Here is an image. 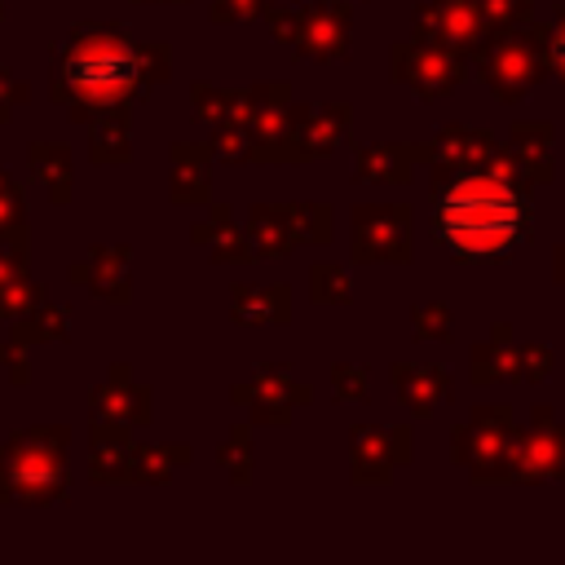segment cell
I'll return each instance as SVG.
<instances>
[{
    "label": "cell",
    "instance_id": "7a4b0ae2",
    "mask_svg": "<svg viewBox=\"0 0 565 565\" xmlns=\"http://www.w3.org/2000/svg\"><path fill=\"white\" fill-rule=\"evenodd\" d=\"M141 75V53L124 26H79L53 62V97L75 115L119 106Z\"/></svg>",
    "mask_w": 565,
    "mask_h": 565
},
{
    "label": "cell",
    "instance_id": "6da1fadb",
    "mask_svg": "<svg viewBox=\"0 0 565 565\" xmlns=\"http://www.w3.org/2000/svg\"><path fill=\"white\" fill-rule=\"evenodd\" d=\"M433 230L455 256L494 260V256H508L525 238L530 212H525V199L508 181L468 172V177H455L437 194Z\"/></svg>",
    "mask_w": 565,
    "mask_h": 565
},
{
    "label": "cell",
    "instance_id": "3957f363",
    "mask_svg": "<svg viewBox=\"0 0 565 565\" xmlns=\"http://www.w3.org/2000/svg\"><path fill=\"white\" fill-rule=\"evenodd\" d=\"M57 486H62L57 450H44L40 437H22L4 463V490H9L4 499H53Z\"/></svg>",
    "mask_w": 565,
    "mask_h": 565
},
{
    "label": "cell",
    "instance_id": "277c9868",
    "mask_svg": "<svg viewBox=\"0 0 565 565\" xmlns=\"http://www.w3.org/2000/svg\"><path fill=\"white\" fill-rule=\"evenodd\" d=\"M552 66L565 75V31H556V40H552Z\"/></svg>",
    "mask_w": 565,
    "mask_h": 565
}]
</instances>
